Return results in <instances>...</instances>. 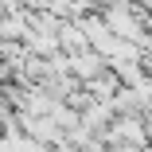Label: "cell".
Here are the masks:
<instances>
[{
    "mask_svg": "<svg viewBox=\"0 0 152 152\" xmlns=\"http://www.w3.org/2000/svg\"><path fill=\"white\" fill-rule=\"evenodd\" d=\"M109 70V63L98 55V51H82V55H70V74L86 86V82H94V78H102Z\"/></svg>",
    "mask_w": 152,
    "mask_h": 152,
    "instance_id": "1",
    "label": "cell"
},
{
    "mask_svg": "<svg viewBox=\"0 0 152 152\" xmlns=\"http://www.w3.org/2000/svg\"><path fill=\"white\" fill-rule=\"evenodd\" d=\"M58 51H63L66 58H70V55H82V51H90L86 31H82V20H66L63 27H58Z\"/></svg>",
    "mask_w": 152,
    "mask_h": 152,
    "instance_id": "2",
    "label": "cell"
}]
</instances>
